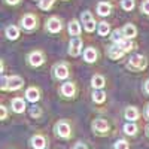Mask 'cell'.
I'll return each mask as SVG.
<instances>
[{
  "instance_id": "cell-1",
  "label": "cell",
  "mask_w": 149,
  "mask_h": 149,
  "mask_svg": "<svg viewBox=\"0 0 149 149\" xmlns=\"http://www.w3.org/2000/svg\"><path fill=\"white\" fill-rule=\"evenodd\" d=\"M127 67L133 72H142L148 67V58L140 54H133L127 61Z\"/></svg>"
},
{
  "instance_id": "cell-2",
  "label": "cell",
  "mask_w": 149,
  "mask_h": 149,
  "mask_svg": "<svg viewBox=\"0 0 149 149\" xmlns=\"http://www.w3.org/2000/svg\"><path fill=\"white\" fill-rule=\"evenodd\" d=\"M70 70H69V64L67 63H57L52 67V76L57 81H64L69 78Z\"/></svg>"
},
{
  "instance_id": "cell-3",
  "label": "cell",
  "mask_w": 149,
  "mask_h": 149,
  "mask_svg": "<svg viewBox=\"0 0 149 149\" xmlns=\"http://www.w3.org/2000/svg\"><path fill=\"white\" fill-rule=\"evenodd\" d=\"M91 128H93L94 133L100 134V136H104V134L109 133L110 125H109L107 119H104V118H95V119H93V122H91Z\"/></svg>"
},
{
  "instance_id": "cell-4",
  "label": "cell",
  "mask_w": 149,
  "mask_h": 149,
  "mask_svg": "<svg viewBox=\"0 0 149 149\" xmlns=\"http://www.w3.org/2000/svg\"><path fill=\"white\" fill-rule=\"evenodd\" d=\"M54 131H55V134L58 136V137H63V139H69L70 134H72L70 124L67 121H58V122H55Z\"/></svg>"
},
{
  "instance_id": "cell-5",
  "label": "cell",
  "mask_w": 149,
  "mask_h": 149,
  "mask_svg": "<svg viewBox=\"0 0 149 149\" xmlns=\"http://www.w3.org/2000/svg\"><path fill=\"white\" fill-rule=\"evenodd\" d=\"M81 22L84 24V30L86 33H93L95 30V19L93 18L90 10H84L81 14Z\"/></svg>"
},
{
  "instance_id": "cell-6",
  "label": "cell",
  "mask_w": 149,
  "mask_h": 149,
  "mask_svg": "<svg viewBox=\"0 0 149 149\" xmlns=\"http://www.w3.org/2000/svg\"><path fill=\"white\" fill-rule=\"evenodd\" d=\"M19 24H21V27L24 30H27V31H31L37 27V17L33 15V14H26L24 17H21L19 19Z\"/></svg>"
},
{
  "instance_id": "cell-7",
  "label": "cell",
  "mask_w": 149,
  "mask_h": 149,
  "mask_svg": "<svg viewBox=\"0 0 149 149\" xmlns=\"http://www.w3.org/2000/svg\"><path fill=\"white\" fill-rule=\"evenodd\" d=\"M82 46H84V43H82L81 37H72L70 42H69V51H67L69 55L79 57L81 52H82Z\"/></svg>"
},
{
  "instance_id": "cell-8",
  "label": "cell",
  "mask_w": 149,
  "mask_h": 149,
  "mask_svg": "<svg viewBox=\"0 0 149 149\" xmlns=\"http://www.w3.org/2000/svg\"><path fill=\"white\" fill-rule=\"evenodd\" d=\"M27 63L31 67H39L45 63V54L42 51H33L27 55Z\"/></svg>"
},
{
  "instance_id": "cell-9",
  "label": "cell",
  "mask_w": 149,
  "mask_h": 149,
  "mask_svg": "<svg viewBox=\"0 0 149 149\" xmlns=\"http://www.w3.org/2000/svg\"><path fill=\"white\" fill-rule=\"evenodd\" d=\"M24 86V79L18 74H14V76L8 78V91H18Z\"/></svg>"
},
{
  "instance_id": "cell-10",
  "label": "cell",
  "mask_w": 149,
  "mask_h": 149,
  "mask_svg": "<svg viewBox=\"0 0 149 149\" xmlns=\"http://www.w3.org/2000/svg\"><path fill=\"white\" fill-rule=\"evenodd\" d=\"M63 29V21H61L58 17H51L46 21V30L49 33H58Z\"/></svg>"
},
{
  "instance_id": "cell-11",
  "label": "cell",
  "mask_w": 149,
  "mask_h": 149,
  "mask_svg": "<svg viewBox=\"0 0 149 149\" xmlns=\"http://www.w3.org/2000/svg\"><path fill=\"white\" fill-rule=\"evenodd\" d=\"M76 85H74L73 82H64L63 85H61V88H60V93H61V95L63 97H67V98H70V97H74L76 95Z\"/></svg>"
},
{
  "instance_id": "cell-12",
  "label": "cell",
  "mask_w": 149,
  "mask_h": 149,
  "mask_svg": "<svg viewBox=\"0 0 149 149\" xmlns=\"http://www.w3.org/2000/svg\"><path fill=\"white\" fill-rule=\"evenodd\" d=\"M10 107L12 110L15 112V113H24V110H26L27 104H26V100L21 97H15L14 100L10 102Z\"/></svg>"
},
{
  "instance_id": "cell-13",
  "label": "cell",
  "mask_w": 149,
  "mask_h": 149,
  "mask_svg": "<svg viewBox=\"0 0 149 149\" xmlns=\"http://www.w3.org/2000/svg\"><path fill=\"white\" fill-rule=\"evenodd\" d=\"M26 100L31 102V103H36L40 100V90L36 88V86H30V88H27L26 91Z\"/></svg>"
},
{
  "instance_id": "cell-14",
  "label": "cell",
  "mask_w": 149,
  "mask_h": 149,
  "mask_svg": "<svg viewBox=\"0 0 149 149\" xmlns=\"http://www.w3.org/2000/svg\"><path fill=\"white\" fill-rule=\"evenodd\" d=\"M67 30H69V34H70L72 37H79V34H81V31H82L81 22H79L78 19H72V21L69 22Z\"/></svg>"
},
{
  "instance_id": "cell-15",
  "label": "cell",
  "mask_w": 149,
  "mask_h": 149,
  "mask_svg": "<svg viewBox=\"0 0 149 149\" xmlns=\"http://www.w3.org/2000/svg\"><path fill=\"white\" fill-rule=\"evenodd\" d=\"M97 58H98V52H97L95 48L90 46L84 51V60L86 61V63H95Z\"/></svg>"
},
{
  "instance_id": "cell-16",
  "label": "cell",
  "mask_w": 149,
  "mask_h": 149,
  "mask_svg": "<svg viewBox=\"0 0 149 149\" xmlns=\"http://www.w3.org/2000/svg\"><path fill=\"white\" fill-rule=\"evenodd\" d=\"M139 109L136 106H128L125 107V112H124V116H125V119H128L130 122H134L136 119H139Z\"/></svg>"
},
{
  "instance_id": "cell-17",
  "label": "cell",
  "mask_w": 149,
  "mask_h": 149,
  "mask_svg": "<svg viewBox=\"0 0 149 149\" xmlns=\"http://www.w3.org/2000/svg\"><path fill=\"white\" fill-rule=\"evenodd\" d=\"M30 143H31V146H33L34 149H45V146H46V139L43 137L42 134H34L33 137H31V140H30Z\"/></svg>"
},
{
  "instance_id": "cell-18",
  "label": "cell",
  "mask_w": 149,
  "mask_h": 149,
  "mask_svg": "<svg viewBox=\"0 0 149 149\" xmlns=\"http://www.w3.org/2000/svg\"><path fill=\"white\" fill-rule=\"evenodd\" d=\"M107 55H109L110 60H119V58H122L124 55H125V52H124L118 45H112L109 48V51H107Z\"/></svg>"
},
{
  "instance_id": "cell-19",
  "label": "cell",
  "mask_w": 149,
  "mask_h": 149,
  "mask_svg": "<svg viewBox=\"0 0 149 149\" xmlns=\"http://www.w3.org/2000/svg\"><path fill=\"white\" fill-rule=\"evenodd\" d=\"M97 14L100 17H107L112 14V5L109 2H100L97 5Z\"/></svg>"
},
{
  "instance_id": "cell-20",
  "label": "cell",
  "mask_w": 149,
  "mask_h": 149,
  "mask_svg": "<svg viewBox=\"0 0 149 149\" xmlns=\"http://www.w3.org/2000/svg\"><path fill=\"white\" fill-rule=\"evenodd\" d=\"M122 33H124V37L125 39H134L137 36V29H136L134 24H125L122 27Z\"/></svg>"
},
{
  "instance_id": "cell-21",
  "label": "cell",
  "mask_w": 149,
  "mask_h": 149,
  "mask_svg": "<svg viewBox=\"0 0 149 149\" xmlns=\"http://www.w3.org/2000/svg\"><path fill=\"white\" fill-rule=\"evenodd\" d=\"M106 85V79L102 74H94L91 78V86L94 90H103V86Z\"/></svg>"
},
{
  "instance_id": "cell-22",
  "label": "cell",
  "mask_w": 149,
  "mask_h": 149,
  "mask_svg": "<svg viewBox=\"0 0 149 149\" xmlns=\"http://www.w3.org/2000/svg\"><path fill=\"white\" fill-rule=\"evenodd\" d=\"M5 34L9 40H17L19 37V29L17 26H8L5 30Z\"/></svg>"
},
{
  "instance_id": "cell-23",
  "label": "cell",
  "mask_w": 149,
  "mask_h": 149,
  "mask_svg": "<svg viewBox=\"0 0 149 149\" xmlns=\"http://www.w3.org/2000/svg\"><path fill=\"white\" fill-rule=\"evenodd\" d=\"M115 45H118V46H119V48H121L125 54H127V52H130L131 49H134V48H136V43H134L131 39H122L121 42H118V43H115Z\"/></svg>"
},
{
  "instance_id": "cell-24",
  "label": "cell",
  "mask_w": 149,
  "mask_h": 149,
  "mask_svg": "<svg viewBox=\"0 0 149 149\" xmlns=\"http://www.w3.org/2000/svg\"><path fill=\"white\" fill-rule=\"evenodd\" d=\"M106 95L107 94L103 90H94L93 91V102L97 103V104H102V103L106 102Z\"/></svg>"
},
{
  "instance_id": "cell-25",
  "label": "cell",
  "mask_w": 149,
  "mask_h": 149,
  "mask_svg": "<svg viewBox=\"0 0 149 149\" xmlns=\"http://www.w3.org/2000/svg\"><path fill=\"white\" fill-rule=\"evenodd\" d=\"M97 33L100 34V36H109L110 34V24L106 22V21H102V22H98V26H97Z\"/></svg>"
},
{
  "instance_id": "cell-26",
  "label": "cell",
  "mask_w": 149,
  "mask_h": 149,
  "mask_svg": "<svg viewBox=\"0 0 149 149\" xmlns=\"http://www.w3.org/2000/svg\"><path fill=\"white\" fill-rule=\"evenodd\" d=\"M124 133H125L127 136H136V133H137V125H136L134 122H128L124 125Z\"/></svg>"
},
{
  "instance_id": "cell-27",
  "label": "cell",
  "mask_w": 149,
  "mask_h": 149,
  "mask_svg": "<svg viewBox=\"0 0 149 149\" xmlns=\"http://www.w3.org/2000/svg\"><path fill=\"white\" fill-rule=\"evenodd\" d=\"M110 37H112V40H113V43H118V42H121L122 39H125V37H124V33H122V29H121V30H119V29L113 30Z\"/></svg>"
},
{
  "instance_id": "cell-28",
  "label": "cell",
  "mask_w": 149,
  "mask_h": 149,
  "mask_svg": "<svg viewBox=\"0 0 149 149\" xmlns=\"http://www.w3.org/2000/svg\"><path fill=\"white\" fill-rule=\"evenodd\" d=\"M121 8L124 10H133L136 8V2H134V0H122V2H121Z\"/></svg>"
},
{
  "instance_id": "cell-29",
  "label": "cell",
  "mask_w": 149,
  "mask_h": 149,
  "mask_svg": "<svg viewBox=\"0 0 149 149\" xmlns=\"http://www.w3.org/2000/svg\"><path fill=\"white\" fill-rule=\"evenodd\" d=\"M54 6V0H39V8L42 10H49Z\"/></svg>"
},
{
  "instance_id": "cell-30",
  "label": "cell",
  "mask_w": 149,
  "mask_h": 149,
  "mask_svg": "<svg viewBox=\"0 0 149 149\" xmlns=\"http://www.w3.org/2000/svg\"><path fill=\"white\" fill-rule=\"evenodd\" d=\"M30 116L31 118H40L42 116V109L39 107V106H31L30 107Z\"/></svg>"
},
{
  "instance_id": "cell-31",
  "label": "cell",
  "mask_w": 149,
  "mask_h": 149,
  "mask_svg": "<svg viewBox=\"0 0 149 149\" xmlns=\"http://www.w3.org/2000/svg\"><path fill=\"white\" fill-rule=\"evenodd\" d=\"M113 148H115V149H128V148H130V145H128V142H127V140L119 139V140H116V142H115Z\"/></svg>"
},
{
  "instance_id": "cell-32",
  "label": "cell",
  "mask_w": 149,
  "mask_h": 149,
  "mask_svg": "<svg viewBox=\"0 0 149 149\" xmlns=\"http://www.w3.org/2000/svg\"><path fill=\"white\" fill-rule=\"evenodd\" d=\"M140 10L143 12V14L149 15V0H143L142 5H140Z\"/></svg>"
},
{
  "instance_id": "cell-33",
  "label": "cell",
  "mask_w": 149,
  "mask_h": 149,
  "mask_svg": "<svg viewBox=\"0 0 149 149\" xmlns=\"http://www.w3.org/2000/svg\"><path fill=\"white\" fill-rule=\"evenodd\" d=\"M73 149H88V146H86L85 143H82V142H79V143H76L73 146Z\"/></svg>"
},
{
  "instance_id": "cell-34",
  "label": "cell",
  "mask_w": 149,
  "mask_h": 149,
  "mask_svg": "<svg viewBox=\"0 0 149 149\" xmlns=\"http://www.w3.org/2000/svg\"><path fill=\"white\" fill-rule=\"evenodd\" d=\"M0 112H2V119H6V116H8V112H6V106H0Z\"/></svg>"
},
{
  "instance_id": "cell-35",
  "label": "cell",
  "mask_w": 149,
  "mask_h": 149,
  "mask_svg": "<svg viewBox=\"0 0 149 149\" xmlns=\"http://www.w3.org/2000/svg\"><path fill=\"white\" fill-rule=\"evenodd\" d=\"M143 91L149 95V79H146V81H145V84H143Z\"/></svg>"
},
{
  "instance_id": "cell-36",
  "label": "cell",
  "mask_w": 149,
  "mask_h": 149,
  "mask_svg": "<svg viewBox=\"0 0 149 149\" xmlns=\"http://www.w3.org/2000/svg\"><path fill=\"white\" fill-rule=\"evenodd\" d=\"M5 2H6L8 5H12V6H14V5H18L21 0H5Z\"/></svg>"
},
{
  "instance_id": "cell-37",
  "label": "cell",
  "mask_w": 149,
  "mask_h": 149,
  "mask_svg": "<svg viewBox=\"0 0 149 149\" xmlns=\"http://www.w3.org/2000/svg\"><path fill=\"white\" fill-rule=\"evenodd\" d=\"M145 113H146V118L149 119V103L146 104V109H145Z\"/></svg>"
},
{
  "instance_id": "cell-38",
  "label": "cell",
  "mask_w": 149,
  "mask_h": 149,
  "mask_svg": "<svg viewBox=\"0 0 149 149\" xmlns=\"http://www.w3.org/2000/svg\"><path fill=\"white\" fill-rule=\"evenodd\" d=\"M146 133H148V136H149V125H148V128H146Z\"/></svg>"
}]
</instances>
